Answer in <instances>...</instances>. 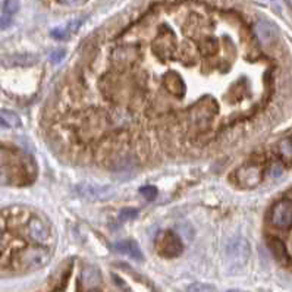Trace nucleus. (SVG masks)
Listing matches in <instances>:
<instances>
[{
	"label": "nucleus",
	"instance_id": "obj_1",
	"mask_svg": "<svg viewBox=\"0 0 292 292\" xmlns=\"http://www.w3.org/2000/svg\"><path fill=\"white\" fill-rule=\"evenodd\" d=\"M50 257H52V252L47 248H26L20 254V263L25 269L36 270L46 266L50 262Z\"/></svg>",
	"mask_w": 292,
	"mask_h": 292
},
{
	"label": "nucleus",
	"instance_id": "obj_2",
	"mask_svg": "<svg viewBox=\"0 0 292 292\" xmlns=\"http://www.w3.org/2000/svg\"><path fill=\"white\" fill-rule=\"evenodd\" d=\"M270 220L279 229H290L292 226V200L276 202L270 212Z\"/></svg>",
	"mask_w": 292,
	"mask_h": 292
},
{
	"label": "nucleus",
	"instance_id": "obj_3",
	"mask_svg": "<svg viewBox=\"0 0 292 292\" xmlns=\"http://www.w3.org/2000/svg\"><path fill=\"white\" fill-rule=\"evenodd\" d=\"M158 252L163 257H176V256H180V252H182L184 246L180 242V236H176L170 230H166L162 235H158Z\"/></svg>",
	"mask_w": 292,
	"mask_h": 292
},
{
	"label": "nucleus",
	"instance_id": "obj_4",
	"mask_svg": "<svg viewBox=\"0 0 292 292\" xmlns=\"http://www.w3.org/2000/svg\"><path fill=\"white\" fill-rule=\"evenodd\" d=\"M226 258L230 263V266H242L246 263L250 254V248H248L247 241L244 240H234L230 241L225 248Z\"/></svg>",
	"mask_w": 292,
	"mask_h": 292
},
{
	"label": "nucleus",
	"instance_id": "obj_5",
	"mask_svg": "<svg viewBox=\"0 0 292 292\" xmlns=\"http://www.w3.org/2000/svg\"><path fill=\"white\" fill-rule=\"evenodd\" d=\"M28 235L32 241H36L37 244H44L50 240L52 236V229H50V225L46 222L44 219L38 218V216H34L30 219L28 222Z\"/></svg>",
	"mask_w": 292,
	"mask_h": 292
},
{
	"label": "nucleus",
	"instance_id": "obj_6",
	"mask_svg": "<svg viewBox=\"0 0 292 292\" xmlns=\"http://www.w3.org/2000/svg\"><path fill=\"white\" fill-rule=\"evenodd\" d=\"M254 32H256V37L258 38V42L263 46L273 44L278 40V36H279V31H278L276 25L272 24L270 21H266V20H260V21L256 22Z\"/></svg>",
	"mask_w": 292,
	"mask_h": 292
},
{
	"label": "nucleus",
	"instance_id": "obj_7",
	"mask_svg": "<svg viewBox=\"0 0 292 292\" xmlns=\"http://www.w3.org/2000/svg\"><path fill=\"white\" fill-rule=\"evenodd\" d=\"M80 194L88 200L92 202H98V200H108L109 197H112L113 190L110 186H100V185H94V184H82L80 185Z\"/></svg>",
	"mask_w": 292,
	"mask_h": 292
},
{
	"label": "nucleus",
	"instance_id": "obj_8",
	"mask_svg": "<svg viewBox=\"0 0 292 292\" xmlns=\"http://www.w3.org/2000/svg\"><path fill=\"white\" fill-rule=\"evenodd\" d=\"M38 56L34 53H16V54H9L2 59V64L4 66H31L37 64Z\"/></svg>",
	"mask_w": 292,
	"mask_h": 292
},
{
	"label": "nucleus",
	"instance_id": "obj_9",
	"mask_svg": "<svg viewBox=\"0 0 292 292\" xmlns=\"http://www.w3.org/2000/svg\"><path fill=\"white\" fill-rule=\"evenodd\" d=\"M241 175V184L244 186H256L260 178H262V174H260V169L256 168V166H250V168H244L238 172Z\"/></svg>",
	"mask_w": 292,
	"mask_h": 292
},
{
	"label": "nucleus",
	"instance_id": "obj_10",
	"mask_svg": "<svg viewBox=\"0 0 292 292\" xmlns=\"http://www.w3.org/2000/svg\"><path fill=\"white\" fill-rule=\"evenodd\" d=\"M81 280L87 288H96L102 284V274H100L97 268L87 266L81 273Z\"/></svg>",
	"mask_w": 292,
	"mask_h": 292
},
{
	"label": "nucleus",
	"instance_id": "obj_11",
	"mask_svg": "<svg viewBox=\"0 0 292 292\" xmlns=\"http://www.w3.org/2000/svg\"><path fill=\"white\" fill-rule=\"evenodd\" d=\"M114 248H116V251H119L122 254H126V256L135 258V260H140V262L142 260V252L134 241H120L114 246Z\"/></svg>",
	"mask_w": 292,
	"mask_h": 292
},
{
	"label": "nucleus",
	"instance_id": "obj_12",
	"mask_svg": "<svg viewBox=\"0 0 292 292\" xmlns=\"http://www.w3.org/2000/svg\"><path fill=\"white\" fill-rule=\"evenodd\" d=\"M0 116L8 124L9 128H18V126H21V119H20V116L15 112H12V110H2Z\"/></svg>",
	"mask_w": 292,
	"mask_h": 292
},
{
	"label": "nucleus",
	"instance_id": "obj_13",
	"mask_svg": "<svg viewBox=\"0 0 292 292\" xmlns=\"http://www.w3.org/2000/svg\"><path fill=\"white\" fill-rule=\"evenodd\" d=\"M20 10V0H6L3 4V14L8 16L15 15Z\"/></svg>",
	"mask_w": 292,
	"mask_h": 292
},
{
	"label": "nucleus",
	"instance_id": "obj_14",
	"mask_svg": "<svg viewBox=\"0 0 292 292\" xmlns=\"http://www.w3.org/2000/svg\"><path fill=\"white\" fill-rule=\"evenodd\" d=\"M279 150H280V154L285 162H292V142L290 140L282 141L279 146Z\"/></svg>",
	"mask_w": 292,
	"mask_h": 292
},
{
	"label": "nucleus",
	"instance_id": "obj_15",
	"mask_svg": "<svg viewBox=\"0 0 292 292\" xmlns=\"http://www.w3.org/2000/svg\"><path fill=\"white\" fill-rule=\"evenodd\" d=\"M186 292H218L214 286L206 284H192L186 288Z\"/></svg>",
	"mask_w": 292,
	"mask_h": 292
},
{
	"label": "nucleus",
	"instance_id": "obj_16",
	"mask_svg": "<svg viewBox=\"0 0 292 292\" xmlns=\"http://www.w3.org/2000/svg\"><path fill=\"white\" fill-rule=\"evenodd\" d=\"M50 34H52L53 38H58V40H65V38H68L70 36V32H69V30H68L66 26H58V28L52 30Z\"/></svg>",
	"mask_w": 292,
	"mask_h": 292
},
{
	"label": "nucleus",
	"instance_id": "obj_17",
	"mask_svg": "<svg viewBox=\"0 0 292 292\" xmlns=\"http://www.w3.org/2000/svg\"><path fill=\"white\" fill-rule=\"evenodd\" d=\"M140 192H141V196H142L146 200H148V202H153V200L158 197V190H156L154 186H142V188L140 190Z\"/></svg>",
	"mask_w": 292,
	"mask_h": 292
},
{
	"label": "nucleus",
	"instance_id": "obj_18",
	"mask_svg": "<svg viewBox=\"0 0 292 292\" xmlns=\"http://www.w3.org/2000/svg\"><path fill=\"white\" fill-rule=\"evenodd\" d=\"M136 214H138V212L135 208H124L119 214V219L122 222H126V220H131V219L136 218Z\"/></svg>",
	"mask_w": 292,
	"mask_h": 292
},
{
	"label": "nucleus",
	"instance_id": "obj_19",
	"mask_svg": "<svg viewBox=\"0 0 292 292\" xmlns=\"http://www.w3.org/2000/svg\"><path fill=\"white\" fill-rule=\"evenodd\" d=\"M65 54H66V52H65L64 48H56L54 52L50 53V60H52L53 64H59L60 60H64Z\"/></svg>",
	"mask_w": 292,
	"mask_h": 292
},
{
	"label": "nucleus",
	"instance_id": "obj_20",
	"mask_svg": "<svg viewBox=\"0 0 292 292\" xmlns=\"http://www.w3.org/2000/svg\"><path fill=\"white\" fill-rule=\"evenodd\" d=\"M12 24V16H8V15H2L0 16V30H6L8 26H10Z\"/></svg>",
	"mask_w": 292,
	"mask_h": 292
},
{
	"label": "nucleus",
	"instance_id": "obj_21",
	"mask_svg": "<svg viewBox=\"0 0 292 292\" xmlns=\"http://www.w3.org/2000/svg\"><path fill=\"white\" fill-rule=\"evenodd\" d=\"M59 2H62L65 4H70V6H78V4L84 3V0H59Z\"/></svg>",
	"mask_w": 292,
	"mask_h": 292
},
{
	"label": "nucleus",
	"instance_id": "obj_22",
	"mask_svg": "<svg viewBox=\"0 0 292 292\" xmlns=\"http://www.w3.org/2000/svg\"><path fill=\"white\" fill-rule=\"evenodd\" d=\"M8 128H9L8 124H6V122L3 120V118L0 116V130H8Z\"/></svg>",
	"mask_w": 292,
	"mask_h": 292
},
{
	"label": "nucleus",
	"instance_id": "obj_23",
	"mask_svg": "<svg viewBox=\"0 0 292 292\" xmlns=\"http://www.w3.org/2000/svg\"><path fill=\"white\" fill-rule=\"evenodd\" d=\"M288 3H290V6L292 8V0H288Z\"/></svg>",
	"mask_w": 292,
	"mask_h": 292
}]
</instances>
